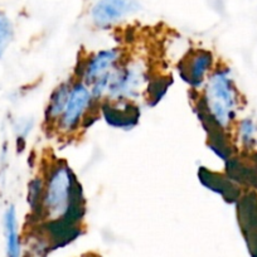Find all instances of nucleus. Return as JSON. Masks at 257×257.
<instances>
[{
  "label": "nucleus",
  "mask_w": 257,
  "mask_h": 257,
  "mask_svg": "<svg viewBox=\"0 0 257 257\" xmlns=\"http://www.w3.org/2000/svg\"><path fill=\"white\" fill-rule=\"evenodd\" d=\"M73 82H75V80H72V78L62 81L61 83H58L54 87L51 96H49L48 102H47L46 106V111H44V120L52 127L56 125L58 118L63 113L64 107L67 105L68 97H70L71 90H72Z\"/></svg>",
  "instance_id": "obj_8"
},
{
  "label": "nucleus",
  "mask_w": 257,
  "mask_h": 257,
  "mask_svg": "<svg viewBox=\"0 0 257 257\" xmlns=\"http://www.w3.org/2000/svg\"><path fill=\"white\" fill-rule=\"evenodd\" d=\"M214 68L213 54L207 49H197L187 57L180 73L193 90H202Z\"/></svg>",
  "instance_id": "obj_7"
},
{
  "label": "nucleus",
  "mask_w": 257,
  "mask_h": 257,
  "mask_svg": "<svg viewBox=\"0 0 257 257\" xmlns=\"http://www.w3.org/2000/svg\"><path fill=\"white\" fill-rule=\"evenodd\" d=\"M96 105L97 102L93 98L90 87L76 78L67 105L53 127L62 135L75 134L80 128H82L90 116L91 110Z\"/></svg>",
  "instance_id": "obj_4"
},
{
  "label": "nucleus",
  "mask_w": 257,
  "mask_h": 257,
  "mask_svg": "<svg viewBox=\"0 0 257 257\" xmlns=\"http://www.w3.org/2000/svg\"><path fill=\"white\" fill-rule=\"evenodd\" d=\"M239 93L228 67H217L202 88L201 103L207 118L219 130H228L237 118Z\"/></svg>",
  "instance_id": "obj_2"
},
{
  "label": "nucleus",
  "mask_w": 257,
  "mask_h": 257,
  "mask_svg": "<svg viewBox=\"0 0 257 257\" xmlns=\"http://www.w3.org/2000/svg\"><path fill=\"white\" fill-rule=\"evenodd\" d=\"M14 29L11 19L6 14L0 13V57H3L7 48L13 41Z\"/></svg>",
  "instance_id": "obj_13"
},
{
  "label": "nucleus",
  "mask_w": 257,
  "mask_h": 257,
  "mask_svg": "<svg viewBox=\"0 0 257 257\" xmlns=\"http://www.w3.org/2000/svg\"><path fill=\"white\" fill-rule=\"evenodd\" d=\"M125 59V53L120 47H110L93 52L81 63L77 80L90 87L97 81L110 76Z\"/></svg>",
  "instance_id": "obj_5"
},
{
  "label": "nucleus",
  "mask_w": 257,
  "mask_h": 257,
  "mask_svg": "<svg viewBox=\"0 0 257 257\" xmlns=\"http://www.w3.org/2000/svg\"><path fill=\"white\" fill-rule=\"evenodd\" d=\"M149 68L143 59H125L111 75L106 101L135 102L149 87Z\"/></svg>",
  "instance_id": "obj_3"
},
{
  "label": "nucleus",
  "mask_w": 257,
  "mask_h": 257,
  "mask_svg": "<svg viewBox=\"0 0 257 257\" xmlns=\"http://www.w3.org/2000/svg\"><path fill=\"white\" fill-rule=\"evenodd\" d=\"M139 9L138 0H98L91 8L90 17L98 29H110L138 13Z\"/></svg>",
  "instance_id": "obj_6"
},
{
  "label": "nucleus",
  "mask_w": 257,
  "mask_h": 257,
  "mask_svg": "<svg viewBox=\"0 0 257 257\" xmlns=\"http://www.w3.org/2000/svg\"><path fill=\"white\" fill-rule=\"evenodd\" d=\"M4 231L7 239V257H21V239L18 233V221L14 206H11L4 213Z\"/></svg>",
  "instance_id": "obj_9"
},
{
  "label": "nucleus",
  "mask_w": 257,
  "mask_h": 257,
  "mask_svg": "<svg viewBox=\"0 0 257 257\" xmlns=\"http://www.w3.org/2000/svg\"><path fill=\"white\" fill-rule=\"evenodd\" d=\"M44 194V178H34L31 180L28 185V194H27V202L33 212L38 211L41 213L42 201Z\"/></svg>",
  "instance_id": "obj_12"
},
{
  "label": "nucleus",
  "mask_w": 257,
  "mask_h": 257,
  "mask_svg": "<svg viewBox=\"0 0 257 257\" xmlns=\"http://www.w3.org/2000/svg\"><path fill=\"white\" fill-rule=\"evenodd\" d=\"M106 108H108V110H102L103 116H105L107 123H110L113 127L130 130L137 125L139 115L134 110L128 112V111L118 107V103L110 102V101H107V103H106Z\"/></svg>",
  "instance_id": "obj_10"
},
{
  "label": "nucleus",
  "mask_w": 257,
  "mask_h": 257,
  "mask_svg": "<svg viewBox=\"0 0 257 257\" xmlns=\"http://www.w3.org/2000/svg\"><path fill=\"white\" fill-rule=\"evenodd\" d=\"M34 121L31 120V118H24V120L19 121L18 126V134H19V139H24L27 138V135L32 132V128H33Z\"/></svg>",
  "instance_id": "obj_14"
},
{
  "label": "nucleus",
  "mask_w": 257,
  "mask_h": 257,
  "mask_svg": "<svg viewBox=\"0 0 257 257\" xmlns=\"http://www.w3.org/2000/svg\"><path fill=\"white\" fill-rule=\"evenodd\" d=\"M75 173L66 163H54L44 178V194L41 214L49 221H59L76 216L82 211L81 190Z\"/></svg>",
  "instance_id": "obj_1"
},
{
  "label": "nucleus",
  "mask_w": 257,
  "mask_h": 257,
  "mask_svg": "<svg viewBox=\"0 0 257 257\" xmlns=\"http://www.w3.org/2000/svg\"><path fill=\"white\" fill-rule=\"evenodd\" d=\"M237 138L244 148H252L256 144L257 125L253 118L244 117L237 122Z\"/></svg>",
  "instance_id": "obj_11"
}]
</instances>
